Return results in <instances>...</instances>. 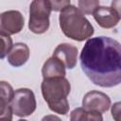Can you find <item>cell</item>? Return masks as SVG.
I'll list each match as a JSON object with an SVG mask.
<instances>
[{
    "label": "cell",
    "mask_w": 121,
    "mask_h": 121,
    "mask_svg": "<svg viewBox=\"0 0 121 121\" xmlns=\"http://www.w3.org/2000/svg\"><path fill=\"white\" fill-rule=\"evenodd\" d=\"M81 69L87 78L100 87H113L121 81V47L110 37L89 39L80 53Z\"/></svg>",
    "instance_id": "obj_1"
},
{
    "label": "cell",
    "mask_w": 121,
    "mask_h": 121,
    "mask_svg": "<svg viewBox=\"0 0 121 121\" xmlns=\"http://www.w3.org/2000/svg\"><path fill=\"white\" fill-rule=\"evenodd\" d=\"M59 21L63 34L72 40L81 42L91 38L94 34L93 26L75 6L65 7L60 11Z\"/></svg>",
    "instance_id": "obj_2"
},
{
    "label": "cell",
    "mask_w": 121,
    "mask_h": 121,
    "mask_svg": "<svg viewBox=\"0 0 121 121\" xmlns=\"http://www.w3.org/2000/svg\"><path fill=\"white\" fill-rule=\"evenodd\" d=\"M42 94L49 109L60 114H66L69 111L67 96L70 93V82L65 78L43 79L41 85Z\"/></svg>",
    "instance_id": "obj_3"
},
{
    "label": "cell",
    "mask_w": 121,
    "mask_h": 121,
    "mask_svg": "<svg viewBox=\"0 0 121 121\" xmlns=\"http://www.w3.org/2000/svg\"><path fill=\"white\" fill-rule=\"evenodd\" d=\"M51 13L50 1L35 0L29 8V29L36 34L44 33L49 27V16Z\"/></svg>",
    "instance_id": "obj_4"
},
{
    "label": "cell",
    "mask_w": 121,
    "mask_h": 121,
    "mask_svg": "<svg viewBox=\"0 0 121 121\" xmlns=\"http://www.w3.org/2000/svg\"><path fill=\"white\" fill-rule=\"evenodd\" d=\"M36 99L34 93L27 88H20L14 91L10 102V108L13 114L19 117H26L36 110Z\"/></svg>",
    "instance_id": "obj_5"
},
{
    "label": "cell",
    "mask_w": 121,
    "mask_h": 121,
    "mask_svg": "<svg viewBox=\"0 0 121 121\" xmlns=\"http://www.w3.org/2000/svg\"><path fill=\"white\" fill-rule=\"evenodd\" d=\"M24 17L18 10H8L0 14V33L8 36L19 33L24 27Z\"/></svg>",
    "instance_id": "obj_6"
},
{
    "label": "cell",
    "mask_w": 121,
    "mask_h": 121,
    "mask_svg": "<svg viewBox=\"0 0 121 121\" xmlns=\"http://www.w3.org/2000/svg\"><path fill=\"white\" fill-rule=\"evenodd\" d=\"M111 107L110 97L99 91H90L88 92L82 99V108L87 111H93L97 112H105Z\"/></svg>",
    "instance_id": "obj_7"
},
{
    "label": "cell",
    "mask_w": 121,
    "mask_h": 121,
    "mask_svg": "<svg viewBox=\"0 0 121 121\" xmlns=\"http://www.w3.org/2000/svg\"><path fill=\"white\" fill-rule=\"evenodd\" d=\"M93 14L96 23L103 28H112L120 21L119 7H98Z\"/></svg>",
    "instance_id": "obj_8"
},
{
    "label": "cell",
    "mask_w": 121,
    "mask_h": 121,
    "mask_svg": "<svg viewBox=\"0 0 121 121\" xmlns=\"http://www.w3.org/2000/svg\"><path fill=\"white\" fill-rule=\"evenodd\" d=\"M53 57L59 59L65 68L73 69L77 64L78 48L70 43H60L54 50Z\"/></svg>",
    "instance_id": "obj_9"
},
{
    "label": "cell",
    "mask_w": 121,
    "mask_h": 121,
    "mask_svg": "<svg viewBox=\"0 0 121 121\" xmlns=\"http://www.w3.org/2000/svg\"><path fill=\"white\" fill-rule=\"evenodd\" d=\"M29 53V48L26 43H17L12 45L9 53L8 54V61L14 67H20L27 61Z\"/></svg>",
    "instance_id": "obj_10"
},
{
    "label": "cell",
    "mask_w": 121,
    "mask_h": 121,
    "mask_svg": "<svg viewBox=\"0 0 121 121\" xmlns=\"http://www.w3.org/2000/svg\"><path fill=\"white\" fill-rule=\"evenodd\" d=\"M42 74L43 79L65 78V66L59 59L52 56L43 63Z\"/></svg>",
    "instance_id": "obj_11"
},
{
    "label": "cell",
    "mask_w": 121,
    "mask_h": 121,
    "mask_svg": "<svg viewBox=\"0 0 121 121\" xmlns=\"http://www.w3.org/2000/svg\"><path fill=\"white\" fill-rule=\"evenodd\" d=\"M14 90L7 81H0V115L4 114L10 107Z\"/></svg>",
    "instance_id": "obj_12"
},
{
    "label": "cell",
    "mask_w": 121,
    "mask_h": 121,
    "mask_svg": "<svg viewBox=\"0 0 121 121\" xmlns=\"http://www.w3.org/2000/svg\"><path fill=\"white\" fill-rule=\"evenodd\" d=\"M70 121H103L102 114L97 112L77 108L70 114Z\"/></svg>",
    "instance_id": "obj_13"
},
{
    "label": "cell",
    "mask_w": 121,
    "mask_h": 121,
    "mask_svg": "<svg viewBox=\"0 0 121 121\" xmlns=\"http://www.w3.org/2000/svg\"><path fill=\"white\" fill-rule=\"evenodd\" d=\"M12 40L9 36L0 33V59H4L12 47Z\"/></svg>",
    "instance_id": "obj_14"
},
{
    "label": "cell",
    "mask_w": 121,
    "mask_h": 121,
    "mask_svg": "<svg viewBox=\"0 0 121 121\" xmlns=\"http://www.w3.org/2000/svg\"><path fill=\"white\" fill-rule=\"evenodd\" d=\"M78 9L83 14H92L99 7V1L91 0V1H78Z\"/></svg>",
    "instance_id": "obj_15"
},
{
    "label": "cell",
    "mask_w": 121,
    "mask_h": 121,
    "mask_svg": "<svg viewBox=\"0 0 121 121\" xmlns=\"http://www.w3.org/2000/svg\"><path fill=\"white\" fill-rule=\"evenodd\" d=\"M70 5V1H50V6H51V10H62L65 7Z\"/></svg>",
    "instance_id": "obj_16"
},
{
    "label": "cell",
    "mask_w": 121,
    "mask_h": 121,
    "mask_svg": "<svg viewBox=\"0 0 121 121\" xmlns=\"http://www.w3.org/2000/svg\"><path fill=\"white\" fill-rule=\"evenodd\" d=\"M112 115L115 119V121H120V102H116L113 104L112 108Z\"/></svg>",
    "instance_id": "obj_17"
},
{
    "label": "cell",
    "mask_w": 121,
    "mask_h": 121,
    "mask_svg": "<svg viewBox=\"0 0 121 121\" xmlns=\"http://www.w3.org/2000/svg\"><path fill=\"white\" fill-rule=\"evenodd\" d=\"M12 114L13 113L11 112V108L9 107L4 114L0 115V121H12Z\"/></svg>",
    "instance_id": "obj_18"
},
{
    "label": "cell",
    "mask_w": 121,
    "mask_h": 121,
    "mask_svg": "<svg viewBox=\"0 0 121 121\" xmlns=\"http://www.w3.org/2000/svg\"><path fill=\"white\" fill-rule=\"evenodd\" d=\"M41 121H62L59 116L57 115H53V114H48L43 117V119Z\"/></svg>",
    "instance_id": "obj_19"
},
{
    "label": "cell",
    "mask_w": 121,
    "mask_h": 121,
    "mask_svg": "<svg viewBox=\"0 0 121 121\" xmlns=\"http://www.w3.org/2000/svg\"><path fill=\"white\" fill-rule=\"evenodd\" d=\"M18 121H27V120H25V119H19Z\"/></svg>",
    "instance_id": "obj_20"
}]
</instances>
